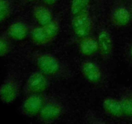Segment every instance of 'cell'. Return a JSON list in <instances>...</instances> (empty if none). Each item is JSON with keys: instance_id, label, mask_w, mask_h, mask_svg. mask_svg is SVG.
Returning a JSON list of instances; mask_svg holds the SVG:
<instances>
[{"instance_id": "cb8c5ba5", "label": "cell", "mask_w": 132, "mask_h": 124, "mask_svg": "<svg viewBox=\"0 0 132 124\" xmlns=\"http://www.w3.org/2000/svg\"><path fill=\"white\" fill-rule=\"evenodd\" d=\"M130 5H129V6H130V9H131V11L132 12V0H130Z\"/></svg>"}, {"instance_id": "2e32d148", "label": "cell", "mask_w": 132, "mask_h": 124, "mask_svg": "<svg viewBox=\"0 0 132 124\" xmlns=\"http://www.w3.org/2000/svg\"><path fill=\"white\" fill-rule=\"evenodd\" d=\"M92 0H70V14L75 16L88 9H90Z\"/></svg>"}, {"instance_id": "d4e9b609", "label": "cell", "mask_w": 132, "mask_h": 124, "mask_svg": "<svg viewBox=\"0 0 132 124\" xmlns=\"http://www.w3.org/2000/svg\"><path fill=\"white\" fill-rule=\"evenodd\" d=\"M117 1H122V2H125V3H126V1H128V0H117Z\"/></svg>"}, {"instance_id": "277c9868", "label": "cell", "mask_w": 132, "mask_h": 124, "mask_svg": "<svg viewBox=\"0 0 132 124\" xmlns=\"http://www.w3.org/2000/svg\"><path fill=\"white\" fill-rule=\"evenodd\" d=\"M60 27L61 21L56 17L48 24L34 27L30 31L31 41L35 46H47L56 39Z\"/></svg>"}, {"instance_id": "9c48e42d", "label": "cell", "mask_w": 132, "mask_h": 124, "mask_svg": "<svg viewBox=\"0 0 132 124\" xmlns=\"http://www.w3.org/2000/svg\"><path fill=\"white\" fill-rule=\"evenodd\" d=\"M99 52L102 60L110 61L114 53V41L111 30L108 27L102 25L99 28L97 36Z\"/></svg>"}, {"instance_id": "ffe728a7", "label": "cell", "mask_w": 132, "mask_h": 124, "mask_svg": "<svg viewBox=\"0 0 132 124\" xmlns=\"http://www.w3.org/2000/svg\"><path fill=\"white\" fill-rule=\"evenodd\" d=\"M12 50V40L5 34H0V58L5 57L10 54Z\"/></svg>"}, {"instance_id": "7c38bea8", "label": "cell", "mask_w": 132, "mask_h": 124, "mask_svg": "<svg viewBox=\"0 0 132 124\" xmlns=\"http://www.w3.org/2000/svg\"><path fill=\"white\" fill-rule=\"evenodd\" d=\"M29 27L27 22L18 19L12 22L5 32L12 41H23L30 34Z\"/></svg>"}, {"instance_id": "603a6c76", "label": "cell", "mask_w": 132, "mask_h": 124, "mask_svg": "<svg viewBox=\"0 0 132 124\" xmlns=\"http://www.w3.org/2000/svg\"><path fill=\"white\" fill-rule=\"evenodd\" d=\"M41 1V0H22V2L24 5H34Z\"/></svg>"}, {"instance_id": "7a4b0ae2", "label": "cell", "mask_w": 132, "mask_h": 124, "mask_svg": "<svg viewBox=\"0 0 132 124\" xmlns=\"http://www.w3.org/2000/svg\"><path fill=\"white\" fill-rule=\"evenodd\" d=\"M79 71L81 76L90 85L96 87H103L107 83L106 72L98 61L85 58L80 61Z\"/></svg>"}, {"instance_id": "6da1fadb", "label": "cell", "mask_w": 132, "mask_h": 124, "mask_svg": "<svg viewBox=\"0 0 132 124\" xmlns=\"http://www.w3.org/2000/svg\"><path fill=\"white\" fill-rule=\"evenodd\" d=\"M26 57L37 70L50 78L67 80L73 77V71L70 66L52 53L28 49L26 50Z\"/></svg>"}, {"instance_id": "ba28073f", "label": "cell", "mask_w": 132, "mask_h": 124, "mask_svg": "<svg viewBox=\"0 0 132 124\" xmlns=\"http://www.w3.org/2000/svg\"><path fill=\"white\" fill-rule=\"evenodd\" d=\"M49 97L45 92L25 96L19 107L20 113L27 118L37 117Z\"/></svg>"}, {"instance_id": "e0dca14e", "label": "cell", "mask_w": 132, "mask_h": 124, "mask_svg": "<svg viewBox=\"0 0 132 124\" xmlns=\"http://www.w3.org/2000/svg\"><path fill=\"white\" fill-rule=\"evenodd\" d=\"M14 9L13 0H0V25L12 14Z\"/></svg>"}, {"instance_id": "8992f818", "label": "cell", "mask_w": 132, "mask_h": 124, "mask_svg": "<svg viewBox=\"0 0 132 124\" xmlns=\"http://www.w3.org/2000/svg\"><path fill=\"white\" fill-rule=\"evenodd\" d=\"M94 24V19L90 9L72 17L71 25L72 31L77 41L91 36Z\"/></svg>"}, {"instance_id": "8fae6325", "label": "cell", "mask_w": 132, "mask_h": 124, "mask_svg": "<svg viewBox=\"0 0 132 124\" xmlns=\"http://www.w3.org/2000/svg\"><path fill=\"white\" fill-rule=\"evenodd\" d=\"M32 14L35 21L40 26L48 24L55 18L52 8L41 1L32 5Z\"/></svg>"}, {"instance_id": "9a60e30c", "label": "cell", "mask_w": 132, "mask_h": 124, "mask_svg": "<svg viewBox=\"0 0 132 124\" xmlns=\"http://www.w3.org/2000/svg\"><path fill=\"white\" fill-rule=\"evenodd\" d=\"M119 98L122 106L125 120L132 122V100L131 98L125 90L121 89Z\"/></svg>"}, {"instance_id": "ac0fdd59", "label": "cell", "mask_w": 132, "mask_h": 124, "mask_svg": "<svg viewBox=\"0 0 132 124\" xmlns=\"http://www.w3.org/2000/svg\"><path fill=\"white\" fill-rule=\"evenodd\" d=\"M122 56L125 63L132 69V32L125 40L122 48Z\"/></svg>"}, {"instance_id": "5bb4252c", "label": "cell", "mask_w": 132, "mask_h": 124, "mask_svg": "<svg viewBox=\"0 0 132 124\" xmlns=\"http://www.w3.org/2000/svg\"><path fill=\"white\" fill-rule=\"evenodd\" d=\"M78 50L85 58H90L96 55L99 52L97 37L91 35L79 40Z\"/></svg>"}, {"instance_id": "d6986e66", "label": "cell", "mask_w": 132, "mask_h": 124, "mask_svg": "<svg viewBox=\"0 0 132 124\" xmlns=\"http://www.w3.org/2000/svg\"><path fill=\"white\" fill-rule=\"evenodd\" d=\"M83 120L85 123L90 124H104L107 123L104 118L93 110H88L86 111L83 116Z\"/></svg>"}, {"instance_id": "4fadbf2b", "label": "cell", "mask_w": 132, "mask_h": 124, "mask_svg": "<svg viewBox=\"0 0 132 124\" xmlns=\"http://www.w3.org/2000/svg\"><path fill=\"white\" fill-rule=\"evenodd\" d=\"M102 107L104 113L109 117L115 120H125L119 97H105L102 102Z\"/></svg>"}, {"instance_id": "5b68a950", "label": "cell", "mask_w": 132, "mask_h": 124, "mask_svg": "<svg viewBox=\"0 0 132 124\" xmlns=\"http://www.w3.org/2000/svg\"><path fill=\"white\" fill-rule=\"evenodd\" d=\"M65 112L64 102L55 96L50 95L43 108L36 118L37 121L42 123H53L61 118Z\"/></svg>"}, {"instance_id": "30bf717a", "label": "cell", "mask_w": 132, "mask_h": 124, "mask_svg": "<svg viewBox=\"0 0 132 124\" xmlns=\"http://www.w3.org/2000/svg\"><path fill=\"white\" fill-rule=\"evenodd\" d=\"M131 19L132 12L130 6L126 5L125 2L116 0L110 13L111 25L116 28H122L128 25Z\"/></svg>"}, {"instance_id": "7402d4cb", "label": "cell", "mask_w": 132, "mask_h": 124, "mask_svg": "<svg viewBox=\"0 0 132 124\" xmlns=\"http://www.w3.org/2000/svg\"><path fill=\"white\" fill-rule=\"evenodd\" d=\"M122 90H125L126 93L129 95V96L131 98L132 100V86H129V87H125L122 88Z\"/></svg>"}, {"instance_id": "3957f363", "label": "cell", "mask_w": 132, "mask_h": 124, "mask_svg": "<svg viewBox=\"0 0 132 124\" xmlns=\"http://www.w3.org/2000/svg\"><path fill=\"white\" fill-rule=\"evenodd\" d=\"M22 88L21 75L17 71L10 70L0 85V100L5 104L14 103L19 96Z\"/></svg>"}, {"instance_id": "52a82bcc", "label": "cell", "mask_w": 132, "mask_h": 124, "mask_svg": "<svg viewBox=\"0 0 132 124\" xmlns=\"http://www.w3.org/2000/svg\"><path fill=\"white\" fill-rule=\"evenodd\" d=\"M50 78L39 70L33 71L23 85L24 96L45 92L50 86Z\"/></svg>"}, {"instance_id": "44dd1931", "label": "cell", "mask_w": 132, "mask_h": 124, "mask_svg": "<svg viewBox=\"0 0 132 124\" xmlns=\"http://www.w3.org/2000/svg\"><path fill=\"white\" fill-rule=\"evenodd\" d=\"M59 0H41L42 3H43L45 5H48L50 7L52 8L53 6H55Z\"/></svg>"}]
</instances>
